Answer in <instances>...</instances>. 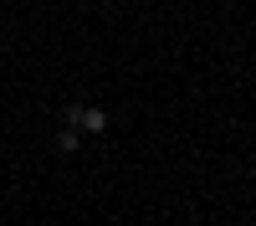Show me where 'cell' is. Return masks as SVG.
Here are the masks:
<instances>
[{"label":"cell","instance_id":"obj_2","mask_svg":"<svg viewBox=\"0 0 256 226\" xmlns=\"http://www.w3.org/2000/svg\"><path fill=\"white\" fill-rule=\"evenodd\" d=\"M77 144H82V129H62V134H56V149H62V154H72Z\"/></svg>","mask_w":256,"mask_h":226},{"label":"cell","instance_id":"obj_1","mask_svg":"<svg viewBox=\"0 0 256 226\" xmlns=\"http://www.w3.org/2000/svg\"><path fill=\"white\" fill-rule=\"evenodd\" d=\"M77 129H82V134H102V129H108V113H102V108H88V103H82Z\"/></svg>","mask_w":256,"mask_h":226}]
</instances>
